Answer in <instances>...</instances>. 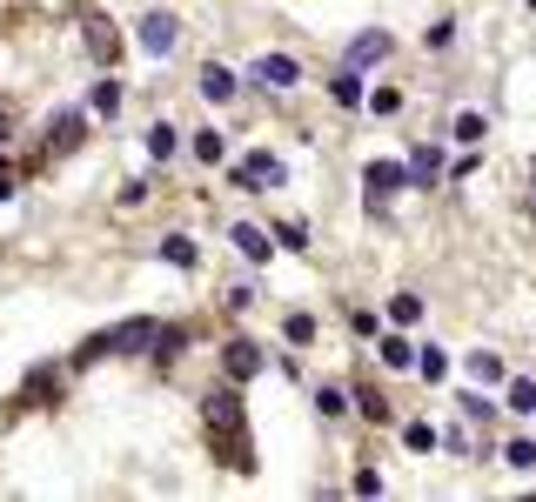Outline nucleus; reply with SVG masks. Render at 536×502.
I'll return each instance as SVG.
<instances>
[{"instance_id":"nucleus-26","label":"nucleus","mask_w":536,"mask_h":502,"mask_svg":"<svg viewBox=\"0 0 536 502\" xmlns=\"http://www.w3.org/2000/svg\"><path fill=\"white\" fill-rule=\"evenodd\" d=\"M402 442H409V449H436V442H443V436H436L429 422H409V429H402Z\"/></svg>"},{"instance_id":"nucleus-6","label":"nucleus","mask_w":536,"mask_h":502,"mask_svg":"<svg viewBox=\"0 0 536 502\" xmlns=\"http://www.w3.org/2000/svg\"><path fill=\"white\" fill-rule=\"evenodd\" d=\"M463 375L476 382V389H503V382H510V369H503V355H490V349L463 355Z\"/></svg>"},{"instance_id":"nucleus-14","label":"nucleus","mask_w":536,"mask_h":502,"mask_svg":"<svg viewBox=\"0 0 536 502\" xmlns=\"http://www.w3.org/2000/svg\"><path fill=\"white\" fill-rule=\"evenodd\" d=\"M329 94H335V108H362V74L356 67H342V74L329 81Z\"/></svg>"},{"instance_id":"nucleus-9","label":"nucleus","mask_w":536,"mask_h":502,"mask_svg":"<svg viewBox=\"0 0 536 502\" xmlns=\"http://www.w3.org/2000/svg\"><path fill=\"white\" fill-rule=\"evenodd\" d=\"M47 148H54V154H74V148H81V114H61V121H47Z\"/></svg>"},{"instance_id":"nucleus-31","label":"nucleus","mask_w":536,"mask_h":502,"mask_svg":"<svg viewBox=\"0 0 536 502\" xmlns=\"http://www.w3.org/2000/svg\"><path fill=\"white\" fill-rule=\"evenodd\" d=\"M349 489H356V496H382V476H376V469H356V482H349Z\"/></svg>"},{"instance_id":"nucleus-4","label":"nucleus","mask_w":536,"mask_h":502,"mask_svg":"<svg viewBox=\"0 0 536 502\" xmlns=\"http://www.w3.org/2000/svg\"><path fill=\"white\" fill-rule=\"evenodd\" d=\"M362 188H369V201H389V195H402V188H409V161H369Z\"/></svg>"},{"instance_id":"nucleus-2","label":"nucleus","mask_w":536,"mask_h":502,"mask_svg":"<svg viewBox=\"0 0 536 502\" xmlns=\"http://www.w3.org/2000/svg\"><path fill=\"white\" fill-rule=\"evenodd\" d=\"M155 335H161V328L148 322V315H134V322L108 328V335H94L81 362H101V355H141V349H155Z\"/></svg>"},{"instance_id":"nucleus-7","label":"nucleus","mask_w":536,"mask_h":502,"mask_svg":"<svg viewBox=\"0 0 536 502\" xmlns=\"http://www.w3.org/2000/svg\"><path fill=\"white\" fill-rule=\"evenodd\" d=\"M282 181H289V168L275 154H248L242 161V188H282Z\"/></svg>"},{"instance_id":"nucleus-25","label":"nucleus","mask_w":536,"mask_h":502,"mask_svg":"<svg viewBox=\"0 0 536 502\" xmlns=\"http://www.w3.org/2000/svg\"><path fill=\"white\" fill-rule=\"evenodd\" d=\"M456 141H469V148L483 141V114H476V108H463V114H456Z\"/></svg>"},{"instance_id":"nucleus-32","label":"nucleus","mask_w":536,"mask_h":502,"mask_svg":"<svg viewBox=\"0 0 536 502\" xmlns=\"http://www.w3.org/2000/svg\"><path fill=\"white\" fill-rule=\"evenodd\" d=\"M14 195V168H0V201Z\"/></svg>"},{"instance_id":"nucleus-27","label":"nucleus","mask_w":536,"mask_h":502,"mask_svg":"<svg viewBox=\"0 0 536 502\" xmlns=\"http://www.w3.org/2000/svg\"><path fill=\"white\" fill-rule=\"evenodd\" d=\"M275 241H282V248H302V241H309V228H302V221H282V228H275Z\"/></svg>"},{"instance_id":"nucleus-8","label":"nucleus","mask_w":536,"mask_h":502,"mask_svg":"<svg viewBox=\"0 0 536 502\" xmlns=\"http://www.w3.org/2000/svg\"><path fill=\"white\" fill-rule=\"evenodd\" d=\"M228 375H235V382H248V375H262V349H255V342H228Z\"/></svg>"},{"instance_id":"nucleus-11","label":"nucleus","mask_w":536,"mask_h":502,"mask_svg":"<svg viewBox=\"0 0 536 502\" xmlns=\"http://www.w3.org/2000/svg\"><path fill=\"white\" fill-rule=\"evenodd\" d=\"M503 402H510V415H536V382L530 375H510L503 382Z\"/></svg>"},{"instance_id":"nucleus-15","label":"nucleus","mask_w":536,"mask_h":502,"mask_svg":"<svg viewBox=\"0 0 536 502\" xmlns=\"http://www.w3.org/2000/svg\"><path fill=\"white\" fill-rule=\"evenodd\" d=\"M235 248H242L248 262H268V235L255 228V221H235Z\"/></svg>"},{"instance_id":"nucleus-13","label":"nucleus","mask_w":536,"mask_h":502,"mask_svg":"<svg viewBox=\"0 0 536 502\" xmlns=\"http://www.w3.org/2000/svg\"><path fill=\"white\" fill-rule=\"evenodd\" d=\"M382 54H389V34H362V41L349 47V67H356V74H362V67H376Z\"/></svg>"},{"instance_id":"nucleus-21","label":"nucleus","mask_w":536,"mask_h":502,"mask_svg":"<svg viewBox=\"0 0 536 502\" xmlns=\"http://www.w3.org/2000/svg\"><path fill=\"white\" fill-rule=\"evenodd\" d=\"M161 255H168L175 268H195V241H188V235H168V241H161Z\"/></svg>"},{"instance_id":"nucleus-17","label":"nucleus","mask_w":536,"mask_h":502,"mask_svg":"<svg viewBox=\"0 0 536 502\" xmlns=\"http://www.w3.org/2000/svg\"><path fill=\"white\" fill-rule=\"evenodd\" d=\"M389 322L416 328V322H423V295H389Z\"/></svg>"},{"instance_id":"nucleus-3","label":"nucleus","mask_w":536,"mask_h":502,"mask_svg":"<svg viewBox=\"0 0 536 502\" xmlns=\"http://www.w3.org/2000/svg\"><path fill=\"white\" fill-rule=\"evenodd\" d=\"M175 41H181V27H175V14H141V47H148V54H155V61H168V54H175Z\"/></svg>"},{"instance_id":"nucleus-24","label":"nucleus","mask_w":536,"mask_h":502,"mask_svg":"<svg viewBox=\"0 0 536 502\" xmlns=\"http://www.w3.org/2000/svg\"><path fill=\"white\" fill-rule=\"evenodd\" d=\"M148 154H155V161H168V154H175V128H168V121H155V128H148Z\"/></svg>"},{"instance_id":"nucleus-22","label":"nucleus","mask_w":536,"mask_h":502,"mask_svg":"<svg viewBox=\"0 0 536 502\" xmlns=\"http://www.w3.org/2000/svg\"><path fill=\"white\" fill-rule=\"evenodd\" d=\"M195 154H201V161H208V168H215V161H222V154H228V141H222V134H215V128H201V134H195Z\"/></svg>"},{"instance_id":"nucleus-20","label":"nucleus","mask_w":536,"mask_h":502,"mask_svg":"<svg viewBox=\"0 0 536 502\" xmlns=\"http://www.w3.org/2000/svg\"><path fill=\"white\" fill-rule=\"evenodd\" d=\"M382 362H389V369H409V362H416V349H409L402 335H382Z\"/></svg>"},{"instance_id":"nucleus-5","label":"nucleus","mask_w":536,"mask_h":502,"mask_svg":"<svg viewBox=\"0 0 536 502\" xmlns=\"http://www.w3.org/2000/svg\"><path fill=\"white\" fill-rule=\"evenodd\" d=\"M295 74H302V67H295L289 54H262V61L248 67V81H255V88H295Z\"/></svg>"},{"instance_id":"nucleus-28","label":"nucleus","mask_w":536,"mask_h":502,"mask_svg":"<svg viewBox=\"0 0 536 502\" xmlns=\"http://www.w3.org/2000/svg\"><path fill=\"white\" fill-rule=\"evenodd\" d=\"M315 409H322V415H342V409H349V395H342V389H322V395H315Z\"/></svg>"},{"instance_id":"nucleus-34","label":"nucleus","mask_w":536,"mask_h":502,"mask_svg":"<svg viewBox=\"0 0 536 502\" xmlns=\"http://www.w3.org/2000/svg\"><path fill=\"white\" fill-rule=\"evenodd\" d=\"M530 208H536V181H530Z\"/></svg>"},{"instance_id":"nucleus-16","label":"nucleus","mask_w":536,"mask_h":502,"mask_svg":"<svg viewBox=\"0 0 536 502\" xmlns=\"http://www.w3.org/2000/svg\"><path fill=\"white\" fill-rule=\"evenodd\" d=\"M201 94H208V101H228V94H235V74H228V67H201Z\"/></svg>"},{"instance_id":"nucleus-30","label":"nucleus","mask_w":536,"mask_h":502,"mask_svg":"<svg viewBox=\"0 0 536 502\" xmlns=\"http://www.w3.org/2000/svg\"><path fill=\"white\" fill-rule=\"evenodd\" d=\"M503 456H510V469H536V449H530V442H510Z\"/></svg>"},{"instance_id":"nucleus-18","label":"nucleus","mask_w":536,"mask_h":502,"mask_svg":"<svg viewBox=\"0 0 536 502\" xmlns=\"http://www.w3.org/2000/svg\"><path fill=\"white\" fill-rule=\"evenodd\" d=\"M88 108H94V114H108V121H114V114H121V81H101V88L88 94Z\"/></svg>"},{"instance_id":"nucleus-23","label":"nucleus","mask_w":536,"mask_h":502,"mask_svg":"<svg viewBox=\"0 0 536 502\" xmlns=\"http://www.w3.org/2000/svg\"><path fill=\"white\" fill-rule=\"evenodd\" d=\"M282 335H289L295 349H309V342H315V315H289V322H282Z\"/></svg>"},{"instance_id":"nucleus-29","label":"nucleus","mask_w":536,"mask_h":502,"mask_svg":"<svg viewBox=\"0 0 536 502\" xmlns=\"http://www.w3.org/2000/svg\"><path fill=\"white\" fill-rule=\"evenodd\" d=\"M175 349H181V328H168V335H155V362H175Z\"/></svg>"},{"instance_id":"nucleus-19","label":"nucleus","mask_w":536,"mask_h":502,"mask_svg":"<svg viewBox=\"0 0 536 502\" xmlns=\"http://www.w3.org/2000/svg\"><path fill=\"white\" fill-rule=\"evenodd\" d=\"M416 369H423V382H443V375H449V355L436 349V342H429V349L416 355Z\"/></svg>"},{"instance_id":"nucleus-12","label":"nucleus","mask_w":536,"mask_h":502,"mask_svg":"<svg viewBox=\"0 0 536 502\" xmlns=\"http://www.w3.org/2000/svg\"><path fill=\"white\" fill-rule=\"evenodd\" d=\"M88 54L94 61H114V54H121V34H114L108 21H88Z\"/></svg>"},{"instance_id":"nucleus-1","label":"nucleus","mask_w":536,"mask_h":502,"mask_svg":"<svg viewBox=\"0 0 536 502\" xmlns=\"http://www.w3.org/2000/svg\"><path fill=\"white\" fill-rule=\"evenodd\" d=\"M201 415H208V436L222 442L228 469H255V462H248V436H242V395H235V389H215L208 402H201Z\"/></svg>"},{"instance_id":"nucleus-33","label":"nucleus","mask_w":536,"mask_h":502,"mask_svg":"<svg viewBox=\"0 0 536 502\" xmlns=\"http://www.w3.org/2000/svg\"><path fill=\"white\" fill-rule=\"evenodd\" d=\"M0 141H7V114H0Z\"/></svg>"},{"instance_id":"nucleus-10","label":"nucleus","mask_w":536,"mask_h":502,"mask_svg":"<svg viewBox=\"0 0 536 502\" xmlns=\"http://www.w3.org/2000/svg\"><path fill=\"white\" fill-rule=\"evenodd\" d=\"M409 181H423V188H429V181H443V148H429V141H423V148L409 154Z\"/></svg>"}]
</instances>
